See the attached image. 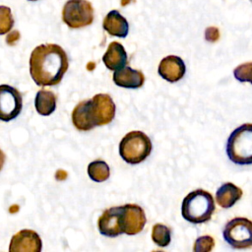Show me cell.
<instances>
[{
	"label": "cell",
	"instance_id": "1",
	"mask_svg": "<svg viewBox=\"0 0 252 252\" xmlns=\"http://www.w3.org/2000/svg\"><path fill=\"white\" fill-rule=\"evenodd\" d=\"M68 67L67 54L58 44H40L32 51L30 74L38 86L45 87L59 84Z\"/></svg>",
	"mask_w": 252,
	"mask_h": 252
},
{
	"label": "cell",
	"instance_id": "2",
	"mask_svg": "<svg viewBox=\"0 0 252 252\" xmlns=\"http://www.w3.org/2000/svg\"><path fill=\"white\" fill-rule=\"evenodd\" d=\"M215 210L216 206L212 194L203 189H197L183 199L181 214L189 222L202 223L211 220Z\"/></svg>",
	"mask_w": 252,
	"mask_h": 252
},
{
	"label": "cell",
	"instance_id": "3",
	"mask_svg": "<svg viewBox=\"0 0 252 252\" xmlns=\"http://www.w3.org/2000/svg\"><path fill=\"white\" fill-rule=\"evenodd\" d=\"M228 158L239 165L252 164V124L245 123L229 135L226 143Z\"/></svg>",
	"mask_w": 252,
	"mask_h": 252
},
{
	"label": "cell",
	"instance_id": "4",
	"mask_svg": "<svg viewBox=\"0 0 252 252\" xmlns=\"http://www.w3.org/2000/svg\"><path fill=\"white\" fill-rule=\"evenodd\" d=\"M152 152L150 138L141 131L127 133L119 144L121 158L130 164H138L146 159Z\"/></svg>",
	"mask_w": 252,
	"mask_h": 252
},
{
	"label": "cell",
	"instance_id": "5",
	"mask_svg": "<svg viewBox=\"0 0 252 252\" xmlns=\"http://www.w3.org/2000/svg\"><path fill=\"white\" fill-rule=\"evenodd\" d=\"M223 239L235 249L252 247V221L246 218H234L223 228Z\"/></svg>",
	"mask_w": 252,
	"mask_h": 252
},
{
	"label": "cell",
	"instance_id": "6",
	"mask_svg": "<svg viewBox=\"0 0 252 252\" xmlns=\"http://www.w3.org/2000/svg\"><path fill=\"white\" fill-rule=\"evenodd\" d=\"M62 21L71 29L90 26L94 21V8L88 0H68L62 10Z\"/></svg>",
	"mask_w": 252,
	"mask_h": 252
},
{
	"label": "cell",
	"instance_id": "7",
	"mask_svg": "<svg viewBox=\"0 0 252 252\" xmlns=\"http://www.w3.org/2000/svg\"><path fill=\"white\" fill-rule=\"evenodd\" d=\"M23 97L21 93L9 85H0V120L15 119L22 110Z\"/></svg>",
	"mask_w": 252,
	"mask_h": 252
},
{
	"label": "cell",
	"instance_id": "8",
	"mask_svg": "<svg viewBox=\"0 0 252 252\" xmlns=\"http://www.w3.org/2000/svg\"><path fill=\"white\" fill-rule=\"evenodd\" d=\"M144 210L135 204L121 206V225L123 233L135 235L141 232L146 224Z\"/></svg>",
	"mask_w": 252,
	"mask_h": 252
},
{
	"label": "cell",
	"instance_id": "9",
	"mask_svg": "<svg viewBox=\"0 0 252 252\" xmlns=\"http://www.w3.org/2000/svg\"><path fill=\"white\" fill-rule=\"evenodd\" d=\"M91 108L95 126L110 123L115 115V104L106 94H97L91 98Z\"/></svg>",
	"mask_w": 252,
	"mask_h": 252
},
{
	"label": "cell",
	"instance_id": "10",
	"mask_svg": "<svg viewBox=\"0 0 252 252\" xmlns=\"http://www.w3.org/2000/svg\"><path fill=\"white\" fill-rule=\"evenodd\" d=\"M41 239L32 229H22L14 234L10 241V252H39L41 250Z\"/></svg>",
	"mask_w": 252,
	"mask_h": 252
},
{
	"label": "cell",
	"instance_id": "11",
	"mask_svg": "<svg viewBox=\"0 0 252 252\" xmlns=\"http://www.w3.org/2000/svg\"><path fill=\"white\" fill-rule=\"evenodd\" d=\"M97 227L100 234L107 237H116L122 234L121 206L104 210L102 215L98 218Z\"/></svg>",
	"mask_w": 252,
	"mask_h": 252
},
{
	"label": "cell",
	"instance_id": "12",
	"mask_svg": "<svg viewBox=\"0 0 252 252\" xmlns=\"http://www.w3.org/2000/svg\"><path fill=\"white\" fill-rule=\"evenodd\" d=\"M158 74L167 82L174 83L183 78L186 67L184 61L175 55H169L161 59L158 65Z\"/></svg>",
	"mask_w": 252,
	"mask_h": 252
},
{
	"label": "cell",
	"instance_id": "13",
	"mask_svg": "<svg viewBox=\"0 0 252 252\" xmlns=\"http://www.w3.org/2000/svg\"><path fill=\"white\" fill-rule=\"evenodd\" d=\"M113 82L121 88L138 89L143 86L145 76L140 70H135L125 65L124 67L115 70L113 73Z\"/></svg>",
	"mask_w": 252,
	"mask_h": 252
},
{
	"label": "cell",
	"instance_id": "14",
	"mask_svg": "<svg viewBox=\"0 0 252 252\" xmlns=\"http://www.w3.org/2000/svg\"><path fill=\"white\" fill-rule=\"evenodd\" d=\"M72 122L75 128L80 131H89L95 127L91 108V99L83 100L74 107Z\"/></svg>",
	"mask_w": 252,
	"mask_h": 252
},
{
	"label": "cell",
	"instance_id": "15",
	"mask_svg": "<svg viewBox=\"0 0 252 252\" xmlns=\"http://www.w3.org/2000/svg\"><path fill=\"white\" fill-rule=\"evenodd\" d=\"M102 27L110 35L117 37H126L129 32L127 20L117 10H111L106 14Z\"/></svg>",
	"mask_w": 252,
	"mask_h": 252
},
{
	"label": "cell",
	"instance_id": "16",
	"mask_svg": "<svg viewBox=\"0 0 252 252\" xmlns=\"http://www.w3.org/2000/svg\"><path fill=\"white\" fill-rule=\"evenodd\" d=\"M127 53L123 45L117 41L109 43L107 50L102 56V61L106 68L115 71L124 67L127 64Z\"/></svg>",
	"mask_w": 252,
	"mask_h": 252
},
{
	"label": "cell",
	"instance_id": "17",
	"mask_svg": "<svg viewBox=\"0 0 252 252\" xmlns=\"http://www.w3.org/2000/svg\"><path fill=\"white\" fill-rule=\"evenodd\" d=\"M242 193L243 192L239 187H237L233 183L226 182L217 190V203L221 208H230L241 198Z\"/></svg>",
	"mask_w": 252,
	"mask_h": 252
},
{
	"label": "cell",
	"instance_id": "18",
	"mask_svg": "<svg viewBox=\"0 0 252 252\" xmlns=\"http://www.w3.org/2000/svg\"><path fill=\"white\" fill-rule=\"evenodd\" d=\"M36 111L43 116L50 115L56 108V96L51 91L40 90L36 93L34 99Z\"/></svg>",
	"mask_w": 252,
	"mask_h": 252
},
{
	"label": "cell",
	"instance_id": "19",
	"mask_svg": "<svg viewBox=\"0 0 252 252\" xmlns=\"http://www.w3.org/2000/svg\"><path fill=\"white\" fill-rule=\"evenodd\" d=\"M88 174L95 182L105 181L110 174L108 164L103 160H94L88 165Z\"/></svg>",
	"mask_w": 252,
	"mask_h": 252
},
{
	"label": "cell",
	"instance_id": "20",
	"mask_svg": "<svg viewBox=\"0 0 252 252\" xmlns=\"http://www.w3.org/2000/svg\"><path fill=\"white\" fill-rule=\"evenodd\" d=\"M152 239L159 247H165L170 243V229L161 223H157L152 229Z\"/></svg>",
	"mask_w": 252,
	"mask_h": 252
},
{
	"label": "cell",
	"instance_id": "21",
	"mask_svg": "<svg viewBox=\"0 0 252 252\" xmlns=\"http://www.w3.org/2000/svg\"><path fill=\"white\" fill-rule=\"evenodd\" d=\"M14 26V18L11 9L7 6H0V34H5Z\"/></svg>",
	"mask_w": 252,
	"mask_h": 252
},
{
	"label": "cell",
	"instance_id": "22",
	"mask_svg": "<svg viewBox=\"0 0 252 252\" xmlns=\"http://www.w3.org/2000/svg\"><path fill=\"white\" fill-rule=\"evenodd\" d=\"M233 75L239 82H248L252 84V62L243 63L237 66L233 71Z\"/></svg>",
	"mask_w": 252,
	"mask_h": 252
},
{
	"label": "cell",
	"instance_id": "23",
	"mask_svg": "<svg viewBox=\"0 0 252 252\" xmlns=\"http://www.w3.org/2000/svg\"><path fill=\"white\" fill-rule=\"evenodd\" d=\"M215 241L213 237L209 235H204L196 239L194 244V251L195 252H208L214 248Z\"/></svg>",
	"mask_w": 252,
	"mask_h": 252
},
{
	"label": "cell",
	"instance_id": "24",
	"mask_svg": "<svg viewBox=\"0 0 252 252\" xmlns=\"http://www.w3.org/2000/svg\"><path fill=\"white\" fill-rule=\"evenodd\" d=\"M205 37L208 41H217L220 37V32H219V30L215 27H210L206 30L205 32Z\"/></svg>",
	"mask_w": 252,
	"mask_h": 252
},
{
	"label": "cell",
	"instance_id": "25",
	"mask_svg": "<svg viewBox=\"0 0 252 252\" xmlns=\"http://www.w3.org/2000/svg\"><path fill=\"white\" fill-rule=\"evenodd\" d=\"M5 159H6V156L3 153V151L0 149V170L3 168L4 163H5Z\"/></svg>",
	"mask_w": 252,
	"mask_h": 252
},
{
	"label": "cell",
	"instance_id": "26",
	"mask_svg": "<svg viewBox=\"0 0 252 252\" xmlns=\"http://www.w3.org/2000/svg\"><path fill=\"white\" fill-rule=\"evenodd\" d=\"M135 0H120V3H121V6H127L128 4H130V3H132V2H134Z\"/></svg>",
	"mask_w": 252,
	"mask_h": 252
},
{
	"label": "cell",
	"instance_id": "27",
	"mask_svg": "<svg viewBox=\"0 0 252 252\" xmlns=\"http://www.w3.org/2000/svg\"><path fill=\"white\" fill-rule=\"evenodd\" d=\"M29 1H37V0H29Z\"/></svg>",
	"mask_w": 252,
	"mask_h": 252
}]
</instances>
